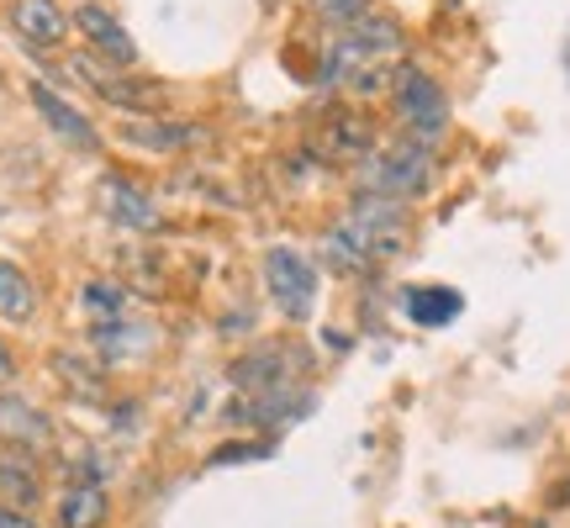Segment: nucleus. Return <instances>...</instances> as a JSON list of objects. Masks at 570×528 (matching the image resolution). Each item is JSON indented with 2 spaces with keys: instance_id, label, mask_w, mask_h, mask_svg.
Returning <instances> with one entry per match:
<instances>
[{
  "instance_id": "obj_21",
  "label": "nucleus",
  "mask_w": 570,
  "mask_h": 528,
  "mask_svg": "<svg viewBox=\"0 0 570 528\" xmlns=\"http://www.w3.org/2000/svg\"><path fill=\"white\" fill-rule=\"evenodd\" d=\"M0 85H6V80H0Z\"/></svg>"
},
{
  "instance_id": "obj_16",
  "label": "nucleus",
  "mask_w": 570,
  "mask_h": 528,
  "mask_svg": "<svg viewBox=\"0 0 570 528\" xmlns=\"http://www.w3.org/2000/svg\"><path fill=\"white\" fill-rule=\"evenodd\" d=\"M32 312H38V291H32V281H27L11 260H0V317L27 323Z\"/></svg>"
},
{
  "instance_id": "obj_3",
  "label": "nucleus",
  "mask_w": 570,
  "mask_h": 528,
  "mask_svg": "<svg viewBox=\"0 0 570 528\" xmlns=\"http://www.w3.org/2000/svg\"><path fill=\"white\" fill-rule=\"evenodd\" d=\"M428 175H433V154H428L423 138L391 143V148H381V154H370V159L360 164V180H365L370 196H391V202L417 196L428 185Z\"/></svg>"
},
{
  "instance_id": "obj_13",
  "label": "nucleus",
  "mask_w": 570,
  "mask_h": 528,
  "mask_svg": "<svg viewBox=\"0 0 570 528\" xmlns=\"http://www.w3.org/2000/svg\"><path fill=\"white\" fill-rule=\"evenodd\" d=\"M101 206H106V217H117V223H127V227H154L159 223V202H154L142 185L127 180V175H106L101 180Z\"/></svg>"
},
{
  "instance_id": "obj_11",
  "label": "nucleus",
  "mask_w": 570,
  "mask_h": 528,
  "mask_svg": "<svg viewBox=\"0 0 570 528\" xmlns=\"http://www.w3.org/2000/svg\"><path fill=\"white\" fill-rule=\"evenodd\" d=\"M42 497V481H38V466L27 449H0V508L11 512H32Z\"/></svg>"
},
{
  "instance_id": "obj_14",
  "label": "nucleus",
  "mask_w": 570,
  "mask_h": 528,
  "mask_svg": "<svg viewBox=\"0 0 570 528\" xmlns=\"http://www.w3.org/2000/svg\"><path fill=\"white\" fill-rule=\"evenodd\" d=\"M402 306H407V317L417 327H444V323H454V317L465 312V296H460V291H449V285H412Z\"/></svg>"
},
{
  "instance_id": "obj_1",
  "label": "nucleus",
  "mask_w": 570,
  "mask_h": 528,
  "mask_svg": "<svg viewBox=\"0 0 570 528\" xmlns=\"http://www.w3.org/2000/svg\"><path fill=\"white\" fill-rule=\"evenodd\" d=\"M402 244H407V202L360 190L354 206L327 233V260L338 270H375V264L396 260Z\"/></svg>"
},
{
  "instance_id": "obj_5",
  "label": "nucleus",
  "mask_w": 570,
  "mask_h": 528,
  "mask_svg": "<svg viewBox=\"0 0 570 528\" xmlns=\"http://www.w3.org/2000/svg\"><path fill=\"white\" fill-rule=\"evenodd\" d=\"M265 285L275 306H281L291 323H306L312 306H317V270L296 254V248H269L265 254Z\"/></svg>"
},
{
  "instance_id": "obj_8",
  "label": "nucleus",
  "mask_w": 570,
  "mask_h": 528,
  "mask_svg": "<svg viewBox=\"0 0 570 528\" xmlns=\"http://www.w3.org/2000/svg\"><path fill=\"white\" fill-rule=\"evenodd\" d=\"M317 148H323L327 159H338V164L370 159V148H375V127H370L365 117H354V111H327L323 133H317Z\"/></svg>"
},
{
  "instance_id": "obj_7",
  "label": "nucleus",
  "mask_w": 570,
  "mask_h": 528,
  "mask_svg": "<svg viewBox=\"0 0 570 528\" xmlns=\"http://www.w3.org/2000/svg\"><path fill=\"white\" fill-rule=\"evenodd\" d=\"M69 75H80L101 101L122 106V111H148V106H159V90H154V85H132L127 75H117V69H106V63H96V59H75Z\"/></svg>"
},
{
  "instance_id": "obj_17",
  "label": "nucleus",
  "mask_w": 570,
  "mask_h": 528,
  "mask_svg": "<svg viewBox=\"0 0 570 528\" xmlns=\"http://www.w3.org/2000/svg\"><path fill=\"white\" fill-rule=\"evenodd\" d=\"M122 138H127V143H142V148H185V143H202V127H180V123H127Z\"/></svg>"
},
{
  "instance_id": "obj_4",
  "label": "nucleus",
  "mask_w": 570,
  "mask_h": 528,
  "mask_svg": "<svg viewBox=\"0 0 570 528\" xmlns=\"http://www.w3.org/2000/svg\"><path fill=\"white\" fill-rule=\"evenodd\" d=\"M391 101H396V117L407 123L412 138H439L449 123V101H444V90L428 80L423 69H396V85H391Z\"/></svg>"
},
{
  "instance_id": "obj_2",
  "label": "nucleus",
  "mask_w": 570,
  "mask_h": 528,
  "mask_svg": "<svg viewBox=\"0 0 570 528\" xmlns=\"http://www.w3.org/2000/svg\"><path fill=\"white\" fill-rule=\"evenodd\" d=\"M402 53V27L386 17H360L354 27H344L333 48H327V63H323V80L327 85H360L370 90L375 75L386 69L391 59Z\"/></svg>"
},
{
  "instance_id": "obj_10",
  "label": "nucleus",
  "mask_w": 570,
  "mask_h": 528,
  "mask_svg": "<svg viewBox=\"0 0 570 528\" xmlns=\"http://www.w3.org/2000/svg\"><path fill=\"white\" fill-rule=\"evenodd\" d=\"M32 106H38L42 117H48V127H53V133H59L63 143H75V148H85V154H96V148H101V133H96V127L85 123L80 111H75V106L63 101V96L53 90V85L32 80Z\"/></svg>"
},
{
  "instance_id": "obj_6",
  "label": "nucleus",
  "mask_w": 570,
  "mask_h": 528,
  "mask_svg": "<svg viewBox=\"0 0 570 528\" xmlns=\"http://www.w3.org/2000/svg\"><path fill=\"white\" fill-rule=\"evenodd\" d=\"M11 32H17L27 48H59L69 38V17L59 11V0H11Z\"/></svg>"
},
{
  "instance_id": "obj_9",
  "label": "nucleus",
  "mask_w": 570,
  "mask_h": 528,
  "mask_svg": "<svg viewBox=\"0 0 570 528\" xmlns=\"http://www.w3.org/2000/svg\"><path fill=\"white\" fill-rule=\"evenodd\" d=\"M75 27H80L85 38H90V48L101 53V59H111V63H138V42L127 38V27L111 11H101V6H80L75 11Z\"/></svg>"
},
{
  "instance_id": "obj_15",
  "label": "nucleus",
  "mask_w": 570,
  "mask_h": 528,
  "mask_svg": "<svg viewBox=\"0 0 570 528\" xmlns=\"http://www.w3.org/2000/svg\"><path fill=\"white\" fill-rule=\"evenodd\" d=\"M106 491L101 487H69L63 491V502H59V528H101L106 524Z\"/></svg>"
},
{
  "instance_id": "obj_18",
  "label": "nucleus",
  "mask_w": 570,
  "mask_h": 528,
  "mask_svg": "<svg viewBox=\"0 0 570 528\" xmlns=\"http://www.w3.org/2000/svg\"><path fill=\"white\" fill-rule=\"evenodd\" d=\"M370 0H317V11H323L327 21H338V27H354V21L365 17Z\"/></svg>"
},
{
  "instance_id": "obj_19",
  "label": "nucleus",
  "mask_w": 570,
  "mask_h": 528,
  "mask_svg": "<svg viewBox=\"0 0 570 528\" xmlns=\"http://www.w3.org/2000/svg\"><path fill=\"white\" fill-rule=\"evenodd\" d=\"M0 528H38L27 512H11V508H0Z\"/></svg>"
},
{
  "instance_id": "obj_12",
  "label": "nucleus",
  "mask_w": 570,
  "mask_h": 528,
  "mask_svg": "<svg viewBox=\"0 0 570 528\" xmlns=\"http://www.w3.org/2000/svg\"><path fill=\"white\" fill-rule=\"evenodd\" d=\"M0 439H6L11 449H42L48 439H53V428H48V418H42L27 397L0 391Z\"/></svg>"
},
{
  "instance_id": "obj_20",
  "label": "nucleus",
  "mask_w": 570,
  "mask_h": 528,
  "mask_svg": "<svg viewBox=\"0 0 570 528\" xmlns=\"http://www.w3.org/2000/svg\"><path fill=\"white\" fill-rule=\"evenodd\" d=\"M11 375H17V365H11V349L0 344V387H6V381H11Z\"/></svg>"
}]
</instances>
